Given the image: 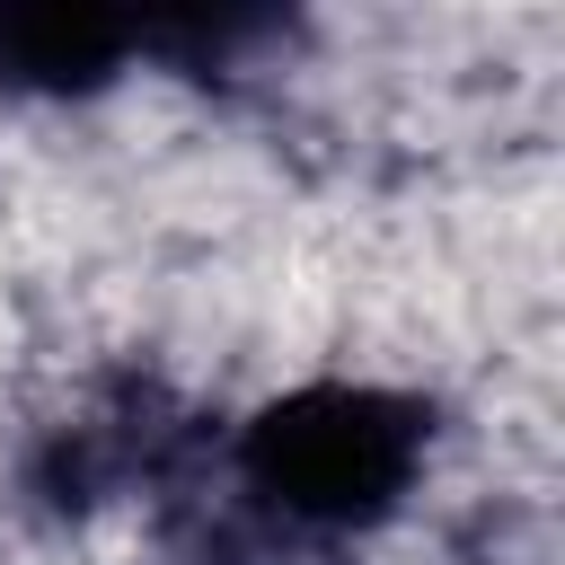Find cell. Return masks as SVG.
I'll return each instance as SVG.
<instances>
[{"instance_id": "6da1fadb", "label": "cell", "mask_w": 565, "mask_h": 565, "mask_svg": "<svg viewBox=\"0 0 565 565\" xmlns=\"http://www.w3.org/2000/svg\"><path fill=\"white\" fill-rule=\"evenodd\" d=\"M441 415L424 388L380 371H300L221 433L230 512L274 556H362L433 486Z\"/></svg>"}, {"instance_id": "7a4b0ae2", "label": "cell", "mask_w": 565, "mask_h": 565, "mask_svg": "<svg viewBox=\"0 0 565 565\" xmlns=\"http://www.w3.org/2000/svg\"><path fill=\"white\" fill-rule=\"evenodd\" d=\"M150 53V26L88 9H0V88L35 106H88L124 88Z\"/></svg>"}]
</instances>
